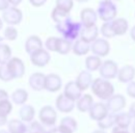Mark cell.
<instances>
[{
  "label": "cell",
  "mask_w": 135,
  "mask_h": 133,
  "mask_svg": "<svg viewBox=\"0 0 135 133\" xmlns=\"http://www.w3.org/2000/svg\"><path fill=\"white\" fill-rule=\"evenodd\" d=\"M57 32L61 34L62 39H66L69 42H75L80 36L81 30L83 28V25L81 22H75L72 20V18H68L65 21L57 23L55 26Z\"/></svg>",
  "instance_id": "obj_1"
},
{
  "label": "cell",
  "mask_w": 135,
  "mask_h": 133,
  "mask_svg": "<svg viewBox=\"0 0 135 133\" xmlns=\"http://www.w3.org/2000/svg\"><path fill=\"white\" fill-rule=\"evenodd\" d=\"M91 91L95 96H97L100 100H107L114 95V87L112 83L104 78H96L93 80L90 85Z\"/></svg>",
  "instance_id": "obj_2"
},
{
  "label": "cell",
  "mask_w": 135,
  "mask_h": 133,
  "mask_svg": "<svg viewBox=\"0 0 135 133\" xmlns=\"http://www.w3.org/2000/svg\"><path fill=\"white\" fill-rule=\"evenodd\" d=\"M97 14L103 22H110L118 16V7L112 0H102L98 5Z\"/></svg>",
  "instance_id": "obj_3"
},
{
  "label": "cell",
  "mask_w": 135,
  "mask_h": 133,
  "mask_svg": "<svg viewBox=\"0 0 135 133\" xmlns=\"http://www.w3.org/2000/svg\"><path fill=\"white\" fill-rule=\"evenodd\" d=\"M38 118L42 125L53 127L57 121V112L52 106L46 105L41 108L40 113H38Z\"/></svg>",
  "instance_id": "obj_4"
},
{
  "label": "cell",
  "mask_w": 135,
  "mask_h": 133,
  "mask_svg": "<svg viewBox=\"0 0 135 133\" xmlns=\"http://www.w3.org/2000/svg\"><path fill=\"white\" fill-rule=\"evenodd\" d=\"M22 19H23V14L21 10H19L16 6H9L2 14V20L5 23H7L9 26L20 24Z\"/></svg>",
  "instance_id": "obj_5"
},
{
  "label": "cell",
  "mask_w": 135,
  "mask_h": 133,
  "mask_svg": "<svg viewBox=\"0 0 135 133\" xmlns=\"http://www.w3.org/2000/svg\"><path fill=\"white\" fill-rule=\"evenodd\" d=\"M118 66L115 61L113 60H105L102 61V65L99 69V73L101 75V78L110 80L118 76Z\"/></svg>",
  "instance_id": "obj_6"
},
{
  "label": "cell",
  "mask_w": 135,
  "mask_h": 133,
  "mask_svg": "<svg viewBox=\"0 0 135 133\" xmlns=\"http://www.w3.org/2000/svg\"><path fill=\"white\" fill-rule=\"evenodd\" d=\"M6 66L14 79L22 78L25 74V65L23 60L18 57H12L6 64Z\"/></svg>",
  "instance_id": "obj_7"
},
{
  "label": "cell",
  "mask_w": 135,
  "mask_h": 133,
  "mask_svg": "<svg viewBox=\"0 0 135 133\" xmlns=\"http://www.w3.org/2000/svg\"><path fill=\"white\" fill-rule=\"evenodd\" d=\"M90 51H93L94 55L99 57H105L110 52V44L106 39L98 37L90 44Z\"/></svg>",
  "instance_id": "obj_8"
},
{
  "label": "cell",
  "mask_w": 135,
  "mask_h": 133,
  "mask_svg": "<svg viewBox=\"0 0 135 133\" xmlns=\"http://www.w3.org/2000/svg\"><path fill=\"white\" fill-rule=\"evenodd\" d=\"M51 59L50 53L48 50H45L44 48L35 51L34 53H32L30 55V61L31 64L35 66L38 68H44L46 66Z\"/></svg>",
  "instance_id": "obj_9"
},
{
  "label": "cell",
  "mask_w": 135,
  "mask_h": 133,
  "mask_svg": "<svg viewBox=\"0 0 135 133\" xmlns=\"http://www.w3.org/2000/svg\"><path fill=\"white\" fill-rule=\"evenodd\" d=\"M106 106L109 112L111 113H118V111H120L122 109L125 108L126 106V98L120 95H113L112 97H110L106 102Z\"/></svg>",
  "instance_id": "obj_10"
},
{
  "label": "cell",
  "mask_w": 135,
  "mask_h": 133,
  "mask_svg": "<svg viewBox=\"0 0 135 133\" xmlns=\"http://www.w3.org/2000/svg\"><path fill=\"white\" fill-rule=\"evenodd\" d=\"M88 112H89L90 118L94 120V121H97V122L101 121L102 118H104L105 116L109 113L106 104L101 103V102L94 103L93 106L90 107V109L88 110Z\"/></svg>",
  "instance_id": "obj_11"
},
{
  "label": "cell",
  "mask_w": 135,
  "mask_h": 133,
  "mask_svg": "<svg viewBox=\"0 0 135 133\" xmlns=\"http://www.w3.org/2000/svg\"><path fill=\"white\" fill-rule=\"evenodd\" d=\"M80 20L83 27L94 26L98 21V14L95 10L90 7H86V8H83L80 13Z\"/></svg>",
  "instance_id": "obj_12"
},
{
  "label": "cell",
  "mask_w": 135,
  "mask_h": 133,
  "mask_svg": "<svg viewBox=\"0 0 135 133\" xmlns=\"http://www.w3.org/2000/svg\"><path fill=\"white\" fill-rule=\"evenodd\" d=\"M55 105H56L57 110H59L60 112L69 113V112H71V111L75 108V101L69 99V98L66 97L64 94H60V95L56 98Z\"/></svg>",
  "instance_id": "obj_13"
},
{
  "label": "cell",
  "mask_w": 135,
  "mask_h": 133,
  "mask_svg": "<svg viewBox=\"0 0 135 133\" xmlns=\"http://www.w3.org/2000/svg\"><path fill=\"white\" fill-rule=\"evenodd\" d=\"M117 77H118V81L122 83H129L133 81L135 77V68L130 65L122 66L120 69H118Z\"/></svg>",
  "instance_id": "obj_14"
},
{
  "label": "cell",
  "mask_w": 135,
  "mask_h": 133,
  "mask_svg": "<svg viewBox=\"0 0 135 133\" xmlns=\"http://www.w3.org/2000/svg\"><path fill=\"white\" fill-rule=\"evenodd\" d=\"M62 85L61 78L56 75V74H49L46 76V81H45V89L51 92V93H55L58 92L60 89Z\"/></svg>",
  "instance_id": "obj_15"
},
{
  "label": "cell",
  "mask_w": 135,
  "mask_h": 133,
  "mask_svg": "<svg viewBox=\"0 0 135 133\" xmlns=\"http://www.w3.org/2000/svg\"><path fill=\"white\" fill-rule=\"evenodd\" d=\"M45 81H46V76L40 72L33 73L32 75H30L28 79V83L30 87L36 92H41L45 89Z\"/></svg>",
  "instance_id": "obj_16"
},
{
  "label": "cell",
  "mask_w": 135,
  "mask_h": 133,
  "mask_svg": "<svg viewBox=\"0 0 135 133\" xmlns=\"http://www.w3.org/2000/svg\"><path fill=\"white\" fill-rule=\"evenodd\" d=\"M64 95L68 97L69 99L73 100V101H77L81 96H82V91L78 87V85L76 84L75 81H69L65 86V91H64Z\"/></svg>",
  "instance_id": "obj_17"
},
{
  "label": "cell",
  "mask_w": 135,
  "mask_h": 133,
  "mask_svg": "<svg viewBox=\"0 0 135 133\" xmlns=\"http://www.w3.org/2000/svg\"><path fill=\"white\" fill-rule=\"evenodd\" d=\"M98 35H99V28L97 25H94L89 27H83L80 33V39L88 44H91L94 41L98 39Z\"/></svg>",
  "instance_id": "obj_18"
},
{
  "label": "cell",
  "mask_w": 135,
  "mask_h": 133,
  "mask_svg": "<svg viewBox=\"0 0 135 133\" xmlns=\"http://www.w3.org/2000/svg\"><path fill=\"white\" fill-rule=\"evenodd\" d=\"M43 48V42L37 35H30L25 42V51L31 55L35 51Z\"/></svg>",
  "instance_id": "obj_19"
},
{
  "label": "cell",
  "mask_w": 135,
  "mask_h": 133,
  "mask_svg": "<svg viewBox=\"0 0 135 133\" xmlns=\"http://www.w3.org/2000/svg\"><path fill=\"white\" fill-rule=\"evenodd\" d=\"M113 32L117 35H124L129 29V23L125 18H115L111 21Z\"/></svg>",
  "instance_id": "obj_20"
},
{
  "label": "cell",
  "mask_w": 135,
  "mask_h": 133,
  "mask_svg": "<svg viewBox=\"0 0 135 133\" xmlns=\"http://www.w3.org/2000/svg\"><path fill=\"white\" fill-rule=\"evenodd\" d=\"M76 84L81 91H86L93 83V77L89 71H81L76 78Z\"/></svg>",
  "instance_id": "obj_21"
},
{
  "label": "cell",
  "mask_w": 135,
  "mask_h": 133,
  "mask_svg": "<svg viewBox=\"0 0 135 133\" xmlns=\"http://www.w3.org/2000/svg\"><path fill=\"white\" fill-rule=\"evenodd\" d=\"M35 116V110L31 105L24 104L19 110V116L24 123H31Z\"/></svg>",
  "instance_id": "obj_22"
},
{
  "label": "cell",
  "mask_w": 135,
  "mask_h": 133,
  "mask_svg": "<svg viewBox=\"0 0 135 133\" xmlns=\"http://www.w3.org/2000/svg\"><path fill=\"white\" fill-rule=\"evenodd\" d=\"M72 51L75 55L78 56H82L88 53V51H90V44L84 42L81 39H78L75 41V43L72 46Z\"/></svg>",
  "instance_id": "obj_23"
},
{
  "label": "cell",
  "mask_w": 135,
  "mask_h": 133,
  "mask_svg": "<svg viewBox=\"0 0 135 133\" xmlns=\"http://www.w3.org/2000/svg\"><path fill=\"white\" fill-rule=\"evenodd\" d=\"M94 104V99L90 95L85 94L83 96H81L79 99L76 101V107L79 111L81 112H86L90 109V107Z\"/></svg>",
  "instance_id": "obj_24"
},
{
  "label": "cell",
  "mask_w": 135,
  "mask_h": 133,
  "mask_svg": "<svg viewBox=\"0 0 135 133\" xmlns=\"http://www.w3.org/2000/svg\"><path fill=\"white\" fill-rule=\"evenodd\" d=\"M115 126L122 129H128V127L132 124V117L128 112H119L114 113Z\"/></svg>",
  "instance_id": "obj_25"
},
{
  "label": "cell",
  "mask_w": 135,
  "mask_h": 133,
  "mask_svg": "<svg viewBox=\"0 0 135 133\" xmlns=\"http://www.w3.org/2000/svg\"><path fill=\"white\" fill-rule=\"evenodd\" d=\"M26 130H27V126L24 124L23 121L14 118L7 122L8 133H26Z\"/></svg>",
  "instance_id": "obj_26"
},
{
  "label": "cell",
  "mask_w": 135,
  "mask_h": 133,
  "mask_svg": "<svg viewBox=\"0 0 135 133\" xmlns=\"http://www.w3.org/2000/svg\"><path fill=\"white\" fill-rule=\"evenodd\" d=\"M101 65V57H99L97 55H90V56L86 57V59H85V66L87 69V71H89V72H95V71L99 70Z\"/></svg>",
  "instance_id": "obj_27"
},
{
  "label": "cell",
  "mask_w": 135,
  "mask_h": 133,
  "mask_svg": "<svg viewBox=\"0 0 135 133\" xmlns=\"http://www.w3.org/2000/svg\"><path fill=\"white\" fill-rule=\"evenodd\" d=\"M27 99H28V93L23 88L16 89L12 94V100L17 105H24Z\"/></svg>",
  "instance_id": "obj_28"
},
{
  "label": "cell",
  "mask_w": 135,
  "mask_h": 133,
  "mask_svg": "<svg viewBox=\"0 0 135 133\" xmlns=\"http://www.w3.org/2000/svg\"><path fill=\"white\" fill-rule=\"evenodd\" d=\"M115 125V120H114V113L109 112L107 116H105L104 118H102L101 121L98 122V126L99 129L101 130H107L109 128H112Z\"/></svg>",
  "instance_id": "obj_29"
},
{
  "label": "cell",
  "mask_w": 135,
  "mask_h": 133,
  "mask_svg": "<svg viewBox=\"0 0 135 133\" xmlns=\"http://www.w3.org/2000/svg\"><path fill=\"white\" fill-rule=\"evenodd\" d=\"M51 18L52 20L57 24V23H60L62 21H65L66 19L70 18V13H68L64 10H60L58 7H54L52 10V13H51Z\"/></svg>",
  "instance_id": "obj_30"
},
{
  "label": "cell",
  "mask_w": 135,
  "mask_h": 133,
  "mask_svg": "<svg viewBox=\"0 0 135 133\" xmlns=\"http://www.w3.org/2000/svg\"><path fill=\"white\" fill-rule=\"evenodd\" d=\"M12 58V49L8 45H0V65H6Z\"/></svg>",
  "instance_id": "obj_31"
},
{
  "label": "cell",
  "mask_w": 135,
  "mask_h": 133,
  "mask_svg": "<svg viewBox=\"0 0 135 133\" xmlns=\"http://www.w3.org/2000/svg\"><path fill=\"white\" fill-rule=\"evenodd\" d=\"M72 43L67 41L66 39H62V37H59L58 40V44H57V49L56 52H58L59 54H62V55H66L68 54L71 50H72Z\"/></svg>",
  "instance_id": "obj_32"
},
{
  "label": "cell",
  "mask_w": 135,
  "mask_h": 133,
  "mask_svg": "<svg viewBox=\"0 0 135 133\" xmlns=\"http://www.w3.org/2000/svg\"><path fill=\"white\" fill-rule=\"evenodd\" d=\"M101 34L103 35L104 39H112L115 36V34L113 32L112 26H111V21L110 22H104L101 26Z\"/></svg>",
  "instance_id": "obj_33"
},
{
  "label": "cell",
  "mask_w": 135,
  "mask_h": 133,
  "mask_svg": "<svg viewBox=\"0 0 135 133\" xmlns=\"http://www.w3.org/2000/svg\"><path fill=\"white\" fill-rule=\"evenodd\" d=\"M13 110V104L9 100H4L0 102V117H7Z\"/></svg>",
  "instance_id": "obj_34"
},
{
  "label": "cell",
  "mask_w": 135,
  "mask_h": 133,
  "mask_svg": "<svg viewBox=\"0 0 135 133\" xmlns=\"http://www.w3.org/2000/svg\"><path fill=\"white\" fill-rule=\"evenodd\" d=\"M60 125L67 127L68 129H70L73 133L77 130V122L74 117H71V116H66V117L61 118Z\"/></svg>",
  "instance_id": "obj_35"
},
{
  "label": "cell",
  "mask_w": 135,
  "mask_h": 133,
  "mask_svg": "<svg viewBox=\"0 0 135 133\" xmlns=\"http://www.w3.org/2000/svg\"><path fill=\"white\" fill-rule=\"evenodd\" d=\"M44 132H45L44 126L40 122H37V121H32L27 126V130H26V133H44Z\"/></svg>",
  "instance_id": "obj_36"
},
{
  "label": "cell",
  "mask_w": 135,
  "mask_h": 133,
  "mask_svg": "<svg viewBox=\"0 0 135 133\" xmlns=\"http://www.w3.org/2000/svg\"><path fill=\"white\" fill-rule=\"evenodd\" d=\"M55 6L60 8V10H64L68 13L71 12V10L73 8L74 6V0H56L55 1Z\"/></svg>",
  "instance_id": "obj_37"
},
{
  "label": "cell",
  "mask_w": 135,
  "mask_h": 133,
  "mask_svg": "<svg viewBox=\"0 0 135 133\" xmlns=\"http://www.w3.org/2000/svg\"><path fill=\"white\" fill-rule=\"evenodd\" d=\"M58 40H59V37H56V36H50V37H48L46 40V42H45L46 49L48 50V51H51V52H56Z\"/></svg>",
  "instance_id": "obj_38"
},
{
  "label": "cell",
  "mask_w": 135,
  "mask_h": 133,
  "mask_svg": "<svg viewBox=\"0 0 135 133\" xmlns=\"http://www.w3.org/2000/svg\"><path fill=\"white\" fill-rule=\"evenodd\" d=\"M18 37V30L14 26H7L4 30V39L8 41H15Z\"/></svg>",
  "instance_id": "obj_39"
},
{
  "label": "cell",
  "mask_w": 135,
  "mask_h": 133,
  "mask_svg": "<svg viewBox=\"0 0 135 133\" xmlns=\"http://www.w3.org/2000/svg\"><path fill=\"white\" fill-rule=\"evenodd\" d=\"M0 79H1L2 81H5V82L11 81V80L14 79V78L12 77L11 73L8 72L6 65H0Z\"/></svg>",
  "instance_id": "obj_40"
},
{
  "label": "cell",
  "mask_w": 135,
  "mask_h": 133,
  "mask_svg": "<svg viewBox=\"0 0 135 133\" xmlns=\"http://www.w3.org/2000/svg\"><path fill=\"white\" fill-rule=\"evenodd\" d=\"M126 91H127V95L129 97L135 99V81H131L128 83Z\"/></svg>",
  "instance_id": "obj_41"
},
{
  "label": "cell",
  "mask_w": 135,
  "mask_h": 133,
  "mask_svg": "<svg viewBox=\"0 0 135 133\" xmlns=\"http://www.w3.org/2000/svg\"><path fill=\"white\" fill-rule=\"evenodd\" d=\"M53 133H73L70 129H68L67 127L59 125L58 127H53Z\"/></svg>",
  "instance_id": "obj_42"
},
{
  "label": "cell",
  "mask_w": 135,
  "mask_h": 133,
  "mask_svg": "<svg viewBox=\"0 0 135 133\" xmlns=\"http://www.w3.org/2000/svg\"><path fill=\"white\" fill-rule=\"evenodd\" d=\"M47 1H48V0H29L30 4H31L32 6H34V7H41V6L45 5Z\"/></svg>",
  "instance_id": "obj_43"
},
{
  "label": "cell",
  "mask_w": 135,
  "mask_h": 133,
  "mask_svg": "<svg viewBox=\"0 0 135 133\" xmlns=\"http://www.w3.org/2000/svg\"><path fill=\"white\" fill-rule=\"evenodd\" d=\"M9 7V3L8 0H0V11L4 12L6 8Z\"/></svg>",
  "instance_id": "obj_44"
},
{
  "label": "cell",
  "mask_w": 135,
  "mask_h": 133,
  "mask_svg": "<svg viewBox=\"0 0 135 133\" xmlns=\"http://www.w3.org/2000/svg\"><path fill=\"white\" fill-rule=\"evenodd\" d=\"M4 100H8V94L4 89H0V102Z\"/></svg>",
  "instance_id": "obj_45"
},
{
  "label": "cell",
  "mask_w": 135,
  "mask_h": 133,
  "mask_svg": "<svg viewBox=\"0 0 135 133\" xmlns=\"http://www.w3.org/2000/svg\"><path fill=\"white\" fill-rule=\"evenodd\" d=\"M111 133H130L128 131V129H122V128H118V127H113L112 129V132Z\"/></svg>",
  "instance_id": "obj_46"
},
{
  "label": "cell",
  "mask_w": 135,
  "mask_h": 133,
  "mask_svg": "<svg viewBox=\"0 0 135 133\" xmlns=\"http://www.w3.org/2000/svg\"><path fill=\"white\" fill-rule=\"evenodd\" d=\"M132 118H134L135 120V102L134 103H132L131 104V106H130V108H129V112H128Z\"/></svg>",
  "instance_id": "obj_47"
},
{
  "label": "cell",
  "mask_w": 135,
  "mask_h": 133,
  "mask_svg": "<svg viewBox=\"0 0 135 133\" xmlns=\"http://www.w3.org/2000/svg\"><path fill=\"white\" fill-rule=\"evenodd\" d=\"M22 1H23V0H8V3H9L12 6H16V7H17Z\"/></svg>",
  "instance_id": "obj_48"
},
{
  "label": "cell",
  "mask_w": 135,
  "mask_h": 133,
  "mask_svg": "<svg viewBox=\"0 0 135 133\" xmlns=\"http://www.w3.org/2000/svg\"><path fill=\"white\" fill-rule=\"evenodd\" d=\"M130 36H131V39L135 42V25L130 29Z\"/></svg>",
  "instance_id": "obj_49"
},
{
  "label": "cell",
  "mask_w": 135,
  "mask_h": 133,
  "mask_svg": "<svg viewBox=\"0 0 135 133\" xmlns=\"http://www.w3.org/2000/svg\"><path fill=\"white\" fill-rule=\"evenodd\" d=\"M7 124V118L6 117H0V126H3Z\"/></svg>",
  "instance_id": "obj_50"
},
{
  "label": "cell",
  "mask_w": 135,
  "mask_h": 133,
  "mask_svg": "<svg viewBox=\"0 0 135 133\" xmlns=\"http://www.w3.org/2000/svg\"><path fill=\"white\" fill-rule=\"evenodd\" d=\"M131 130H132V133H135V120L134 122L131 124Z\"/></svg>",
  "instance_id": "obj_51"
},
{
  "label": "cell",
  "mask_w": 135,
  "mask_h": 133,
  "mask_svg": "<svg viewBox=\"0 0 135 133\" xmlns=\"http://www.w3.org/2000/svg\"><path fill=\"white\" fill-rule=\"evenodd\" d=\"M93 133H106L104 130H101V129H99V130H95Z\"/></svg>",
  "instance_id": "obj_52"
},
{
  "label": "cell",
  "mask_w": 135,
  "mask_h": 133,
  "mask_svg": "<svg viewBox=\"0 0 135 133\" xmlns=\"http://www.w3.org/2000/svg\"><path fill=\"white\" fill-rule=\"evenodd\" d=\"M74 1H77V2H79V3H84V2H87L88 0H74Z\"/></svg>",
  "instance_id": "obj_53"
},
{
  "label": "cell",
  "mask_w": 135,
  "mask_h": 133,
  "mask_svg": "<svg viewBox=\"0 0 135 133\" xmlns=\"http://www.w3.org/2000/svg\"><path fill=\"white\" fill-rule=\"evenodd\" d=\"M44 133H53V128H51L49 130H45V132Z\"/></svg>",
  "instance_id": "obj_54"
},
{
  "label": "cell",
  "mask_w": 135,
  "mask_h": 133,
  "mask_svg": "<svg viewBox=\"0 0 135 133\" xmlns=\"http://www.w3.org/2000/svg\"><path fill=\"white\" fill-rule=\"evenodd\" d=\"M2 26H3V20H1V19H0V30H1Z\"/></svg>",
  "instance_id": "obj_55"
},
{
  "label": "cell",
  "mask_w": 135,
  "mask_h": 133,
  "mask_svg": "<svg viewBox=\"0 0 135 133\" xmlns=\"http://www.w3.org/2000/svg\"><path fill=\"white\" fill-rule=\"evenodd\" d=\"M0 133H8V131H7V130H4V129H1V130H0Z\"/></svg>",
  "instance_id": "obj_56"
},
{
  "label": "cell",
  "mask_w": 135,
  "mask_h": 133,
  "mask_svg": "<svg viewBox=\"0 0 135 133\" xmlns=\"http://www.w3.org/2000/svg\"><path fill=\"white\" fill-rule=\"evenodd\" d=\"M3 40H4V39H3L2 36H0V45H2V44H3Z\"/></svg>",
  "instance_id": "obj_57"
},
{
  "label": "cell",
  "mask_w": 135,
  "mask_h": 133,
  "mask_svg": "<svg viewBox=\"0 0 135 133\" xmlns=\"http://www.w3.org/2000/svg\"><path fill=\"white\" fill-rule=\"evenodd\" d=\"M112 1H113V0H112ZM117 1H118V0H117Z\"/></svg>",
  "instance_id": "obj_58"
},
{
  "label": "cell",
  "mask_w": 135,
  "mask_h": 133,
  "mask_svg": "<svg viewBox=\"0 0 135 133\" xmlns=\"http://www.w3.org/2000/svg\"><path fill=\"white\" fill-rule=\"evenodd\" d=\"M134 2H135V0H134Z\"/></svg>",
  "instance_id": "obj_59"
}]
</instances>
